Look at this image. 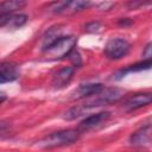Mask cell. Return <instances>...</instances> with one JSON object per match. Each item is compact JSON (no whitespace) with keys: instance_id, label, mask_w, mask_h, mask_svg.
Masks as SVG:
<instances>
[{"instance_id":"obj_1","label":"cell","mask_w":152,"mask_h":152,"mask_svg":"<svg viewBox=\"0 0 152 152\" xmlns=\"http://www.w3.org/2000/svg\"><path fill=\"white\" fill-rule=\"evenodd\" d=\"M75 45L76 38L74 36H62L43 50L44 56L50 61L62 59L64 57H68V55L75 49Z\"/></svg>"},{"instance_id":"obj_2","label":"cell","mask_w":152,"mask_h":152,"mask_svg":"<svg viewBox=\"0 0 152 152\" xmlns=\"http://www.w3.org/2000/svg\"><path fill=\"white\" fill-rule=\"evenodd\" d=\"M80 134L81 133L77 129H62L58 132H53L39 140L38 146L42 148H53L70 145L80 138Z\"/></svg>"},{"instance_id":"obj_3","label":"cell","mask_w":152,"mask_h":152,"mask_svg":"<svg viewBox=\"0 0 152 152\" xmlns=\"http://www.w3.org/2000/svg\"><path fill=\"white\" fill-rule=\"evenodd\" d=\"M124 95V91L119 88H102L95 94L86 97L83 107L84 108H94L99 106H106L119 101Z\"/></svg>"},{"instance_id":"obj_4","label":"cell","mask_w":152,"mask_h":152,"mask_svg":"<svg viewBox=\"0 0 152 152\" xmlns=\"http://www.w3.org/2000/svg\"><path fill=\"white\" fill-rule=\"evenodd\" d=\"M90 6L89 1H57L48 6V10L52 13L59 14H74Z\"/></svg>"},{"instance_id":"obj_5","label":"cell","mask_w":152,"mask_h":152,"mask_svg":"<svg viewBox=\"0 0 152 152\" xmlns=\"http://www.w3.org/2000/svg\"><path fill=\"white\" fill-rule=\"evenodd\" d=\"M131 44L124 38H113L110 39L104 48V55L109 59H119L128 53Z\"/></svg>"},{"instance_id":"obj_6","label":"cell","mask_w":152,"mask_h":152,"mask_svg":"<svg viewBox=\"0 0 152 152\" xmlns=\"http://www.w3.org/2000/svg\"><path fill=\"white\" fill-rule=\"evenodd\" d=\"M110 118V113L109 112H100L93 115H89L88 118H86L84 120H82L77 127V131L80 133H84V132H89L96 127H99L100 125H102L103 122H106L108 119Z\"/></svg>"},{"instance_id":"obj_7","label":"cell","mask_w":152,"mask_h":152,"mask_svg":"<svg viewBox=\"0 0 152 152\" xmlns=\"http://www.w3.org/2000/svg\"><path fill=\"white\" fill-rule=\"evenodd\" d=\"M152 101V95L151 93H139V94H134L131 97H128L125 103H124V108L127 112H132L139 108H142L145 106H148Z\"/></svg>"},{"instance_id":"obj_8","label":"cell","mask_w":152,"mask_h":152,"mask_svg":"<svg viewBox=\"0 0 152 152\" xmlns=\"http://www.w3.org/2000/svg\"><path fill=\"white\" fill-rule=\"evenodd\" d=\"M20 75V69L17 64L11 62L0 63V84L17 80Z\"/></svg>"},{"instance_id":"obj_9","label":"cell","mask_w":152,"mask_h":152,"mask_svg":"<svg viewBox=\"0 0 152 152\" xmlns=\"http://www.w3.org/2000/svg\"><path fill=\"white\" fill-rule=\"evenodd\" d=\"M74 76V68L72 66H64L62 69H59L52 77V86L53 88H63L65 87L72 78Z\"/></svg>"},{"instance_id":"obj_10","label":"cell","mask_w":152,"mask_h":152,"mask_svg":"<svg viewBox=\"0 0 152 152\" xmlns=\"http://www.w3.org/2000/svg\"><path fill=\"white\" fill-rule=\"evenodd\" d=\"M150 132H151V127L150 125H146L145 127L138 129L137 132H134L131 138H129V142L133 146L137 147H144V146H148L150 141H151V137H150Z\"/></svg>"},{"instance_id":"obj_11","label":"cell","mask_w":152,"mask_h":152,"mask_svg":"<svg viewBox=\"0 0 152 152\" xmlns=\"http://www.w3.org/2000/svg\"><path fill=\"white\" fill-rule=\"evenodd\" d=\"M103 86L101 83H87V84H81L80 87H77L72 94H71V99H86L89 97L90 95L95 94L96 91H99L100 89H102Z\"/></svg>"},{"instance_id":"obj_12","label":"cell","mask_w":152,"mask_h":152,"mask_svg":"<svg viewBox=\"0 0 152 152\" xmlns=\"http://www.w3.org/2000/svg\"><path fill=\"white\" fill-rule=\"evenodd\" d=\"M26 5L25 1L19 0H7L0 4V15H10L14 14L15 11L21 10Z\"/></svg>"},{"instance_id":"obj_13","label":"cell","mask_w":152,"mask_h":152,"mask_svg":"<svg viewBox=\"0 0 152 152\" xmlns=\"http://www.w3.org/2000/svg\"><path fill=\"white\" fill-rule=\"evenodd\" d=\"M151 59L150 61H142V62H140V63H137V64H134V65H129L128 68H126L125 70L122 69V70H120V71H118L116 74H115V76H119L118 78H121L124 75H126L127 72H132V71H141V70H146V69H150V66H151Z\"/></svg>"},{"instance_id":"obj_14","label":"cell","mask_w":152,"mask_h":152,"mask_svg":"<svg viewBox=\"0 0 152 152\" xmlns=\"http://www.w3.org/2000/svg\"><path fill=\"white\" fill-rule=\"evenodd\" d=\"M26 21H27V15L26 14H21V13H19V14H11L6 27H8V28H19L23 25H25Z\"/></svg>"},{"instance_id":"obj_15","label":"cell","mask_w":152,"mask_h":152,"mask_svg":"<svg viewBox=\"0 0 152 152\" xmlns=\"http://www.w3.org/2000/svg\"><path fill=\"white\" fill-rule=\"evenodd\" d=\"M59 37H62V34H61V28L58 27H53L49 32H46V34L43 37V50L48 48L50 44H52L55 40H57Z\"/></svg>"},{"instance_id":"obj_16","label":"cell","mask_w":152,"mask_h":152,"mask_svg":"<svg viewBox=\"0 0 152 152\" xmlns=\"http://www.w3.org/2000/svg\"><path fill=\"white\" fill-rule=\"evenodd\" d=\"M87 108H84L83 106H76V107H72L70 109H68L64 114H63V119L65 120H74V119H77L80 118L81 115L84 114Z\"/></svg>"},{"instance_id":"obj_17","label":"cell","mask_w":152,"mask_h":152,"mask_svg":"<svg viewBox=\"0 0 152 152\" xmlns=\"http://www.w3.org/2000/svg\"><path fill=\"white\" fill-rule=\"evenodd\" d=\"M68 57H69V59L71 61V63L74 64V66H80L81 64H82V59H81V56H80V53L74 49L69 55H68Z\"/></svg>"},{"instance_id":"obj_18","label":"cell","mask_w":152,"mask_h":152,"mask_svg":"<svg viewBox=\"0 0 152 152\" xmlns=\"http://www.w3.org/2000/svg\"><path fill=\"white\" fill-rule=\"evenodd\" d=\"M100 23H97V21H93V23H89L87 26H86V31H88V32H95V31H97L99 28H100Z\"/></svg>"},{"instance_id":"obj_19","label":"cell","mask_w":152,"mask_h":152,"mask_svg":"<svg viewBox=\"0 0 152 152\" xmlns=\"http://www.w3.org/2000/svg\"><path fill=\"white\" fill-rule=\"evenodd\" d=\"M151 46L152 44L148 43L145 48H144V51H142V57H145V61H150L151 59V56H152V52H151Z\"/></svg>"},{"instance_id":"obj_20","label":"cell","mask_w":152,"mask_h":152,"mask_svg":"<svg viewBox=\"0 0 152 152\" xmlns=\"http://www.w3.org/2000/svg\"><path fill=\"white\" fill-rule=\"evenodd\" d=\"M114 5H115L114 2H101V4L97 5V7H99V10H101V11H108V10H110Z\"/></svg>"},{"instance_id":"obj_21","label":"cell","mask_w":152,"mask_h":152,"mask_svg":"<svg viewBox=\"0 0 152 152\" xmlns=\"http://www.w3.org/2000/svg\"><path fill=\"white\" fill-rule=\"evenodd\" d=\"M5 100H6V94H5V93H2V91H0V104H1Z\"/></svg>"}]
</instances>
